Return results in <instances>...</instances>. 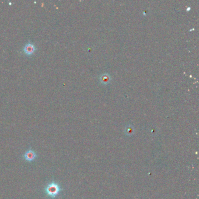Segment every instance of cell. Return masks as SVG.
I'll return each instance as SVG.
<instances>
[{
	"label": "cell",
	"instance_id": "6da1fadb",
	"mask_svg": "<svg viewBox=\"0 0 199 199\" xmlns=\"http://www.w3.org/2000/svg\"><path fill=\"white\" fill-rule=\"evenodd\" d=\"M46 194L52 198H55L59 196L61 191V188L58 183L51 182L45 188Z\"/></svg>",
	"mask_w": 199,
	"mask_h": 199
},
{
	"label": "cell",
	"instance_id": "7a4b0ae2",
	"mask_svg": "<svg viewBox=\"0 0 199 199\" xmlns=\"http://www.w3.org/2000/svg\"><path fill=\"white\" fill-rule=\"evenodd\" d=\"M37 48L32 42H27L23 47L22 51L26 55H32L36 50Z\"/></svg>",
	"mask_w": 199,
	"mask_h": 199
},
{
	"label": "cell",
	"instance_id": "3957f363",
	"mask_svg": "<svg viewBox=\"0 0 199 199\" xmlns=\"http://www.w3.org/2000/svg\"><path fill=\"white\" fill-rule=\"evenodd\" d=\"M36 157L37 155L36 152L32 149L26 151L23 155V158L27 162H32L34 161L36 158Z\"/></svg>",
	"mask_w": 199,
	"mask_h": 199
}]
</instances>
